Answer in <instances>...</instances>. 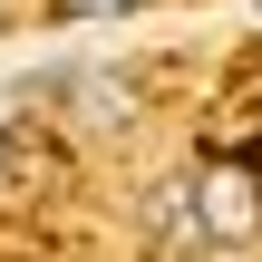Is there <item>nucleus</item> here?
<instances>
[{"instance_id": "obj_1", "label": "nucleus", "mask_w": 262, "mask_h": 262, "mask_svg": "<svg viewBox=\"0 0 262 262\" xmlns=\"http://www.w3.org/2000/svg\"><path fill=\"white\" fill-rule=\"evenodd\" d=\"M136 224H146V243H165V253H204V243H214L194 175H156V185L136 194Z\"/></svg>"}, {"instance_id": "obj_4", "label": "nucleus", "mask_w": 262, "mask_h": 262, "mask_svg": "<svg viewBox=\"0 0 262 262\" xmlns=\"http://www.w3.org/2000/svg\"><path fill=\"white\" fill-rule=\"evenodd\" d=\"M49 175H58L49 136H39V126H0V204H39Z\"/></svg>"}, {"instance_id": "obj_3", "label": "nucleus", "mask_w": 262, "mask_h": 262, "mask_svg": "<svg viewBox=\"0 0 262 262\" xmlns=\"http://www.w3.org/2000/svg\"><path fill=\"white\" fill-rule=\"evenodd\" d=\"M58 97L78 107L88 136H126V126H136V78H117V68H68Z\"/></svg>"}, {"instance_id": "obj_2", "label": "nucleus", "mask_w": 262, "mask_h": 262, "mask_svg": "<svg viewBox=\"0 0 262 262\" xmlns=\"http://www.w3.org/2000/svg\"><path fill=\"white\" fill-rule=\"evenodd\" d=\"M194 194H204V233H214V243H253L262 233V185L243 165H204Z\"/></svg>"}, {"instance_id": "obj_5", "label": "nucleus", "mask_w": 262, "mask_h": 262, "mask_svg": "<svg viewBox=\"0 0 262 262\" xmlns=\"http://www.w3.org/2000/svg\"><path fill=\"white\" fill-rule=\"evenodd\" d=\"M58 10H68V19H126L136 0H58Z\"/></svg>"}]
</instances>
